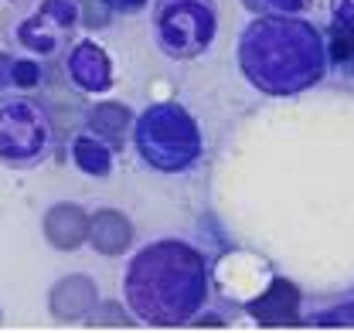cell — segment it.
Segmentation results:
<instances>
[{
	"label": "cell",
	"mask_w": 354,
	"mask_h": 333,
	"mask_svg": "<svg viewBox=\"0 0 354 333\" xmlns=\"http://www.w3.org/2000/svg\"><path fill=\"white\" fill-rule=\"evenodd\" d=\"M123 289L136 320L150 327H177L191 320L208 296L205 258L184 242H157L130 262Z\"/></svg>",
	"instance_id": "1"
},
{
	"label": "cell",
	"mask_w": 354,
	"mask_h": 333,
	"mask_svg": "<svg viewBox=\"0 0 354 333\" xmlns=\"http://www.w3.org/2000/svg\"><path fill=\"white\" fill-rule=\"evenodd\" d=\"M242 68L269 92H293L324 72L320 38L304 21H256L242 38Z\"/></svg>",
	"instance_id": "2"
},
{
	"label": "cell",
	"mask_w": 354,
	"mask_h": 333,
	"mask_svg": "<svg viewBox=\"0 0 354 333\" xmlns=\"http://www.w3.org/2000/svg\"><path fill=\"white\" fill-rule=\"evenodd\" d=\"M136 150L153 170L177 173L198 160L201 153V133L198 123L191 120L187 109H180L177 102H160L150 106L133 129Z\"/></svg>",
	"instance_id": "3"
},
{
	"label": "cell",
	"mask_w": 354,
	"mask_h": 333,
	"mask_svg": "<svg viewBox=\"0 0 354 333\" xmlns=\"http://www.w3.org/2000/svg\"><path fill=\"white\" fill-rule=\"evenodd\" d=\"M153 31L171 58H194L215 38L212 0H157Z\"/></svg>",
	"instance_id": "4"
},
{
	"label": "cell",
	"mask_w": 354,
	"mask_h": 333,
	"mask_svg": "<svg viewBox=\"0 0 354 333\" xmlns=\"http://www.w3.org/2000/svg\"><path fill=\"white\" fill-rule=\"evenodd\" d=\"M79 28V0H31L24 10L14 14L10 41L31 55H55L72 41Z\"/></svg>",
	"instance_id": "5"
},
{
	"label": "cell",
	"mask_w": 354,
	"mask_h": 333,
	"mask_svg": "<svg viewBox=\"0 0 354 333\" xmlns=\"http://www.w3.org/2000/svg\"><path fill=\"white\" fill-rule=\"evenodd\" d=\"M51 126L38 102L31 99H0V164L35 166L48 150Z\"/></svg>",
	"instance_id": "6"
},
{
	"label": "cell",
	"mask_w": 354,
	"mask_h": 333,
	"mask_svg": "<svg viewBox=\"0 0 354 333\" xmlns=\"http://www.w3.org/2000/svg\"><path fill=\"white\" fill-rule=\"evenodd\" d=\"M68 79L82 92H109L113 88V61L106 48L95 41H79L68 51Z\"/></svg>",
	"instance_id": "7"
},
{
	"label": "cell",
	"mask_w": 354,
	"mask_h": 333,
	"mask_svg": "<svg viewBox=\"0 0 354 333\" xmlns=\"http://www.w3.org/2000/svg\"><path fill=\"white\" fill-rule=\"evenodd\" d=\"M99 303V286L88 279V276H65L58 279L51 292H48V310L55 320L62 323H72V320H86L88 310Z\"/></svg>",
	"instance_id": "8"
},
{
	"label": "cell",
	"mask_w": 354,
	"mask_h": 333,
	"mask_svg": "<svg viewBox=\"0 0 354 333\" xmlns=\"http://www.w3.org/2000/svg\"><path fill=\"white\" fill-rule=\"evenodd\" d=\"M86 242L99 255H123L133 245V221L116 208H99L95 214H88V235Z\"/></svg>",
	"instance_id": "9"
},
{
	"label": "cell",
	"mask_w": 354,
	"mask_h": 333,
	"mask_svg": "<svg viewBox=\"0 0 354 333\" xmlns=\"http://www.w3.org/2000/svg\"><path fill=\"white\" fill-rule=\"evenodd\" d=\"M41 231L51 249L75 251L79 245H86L88 211L79 208V204H55V208H48V214H44Z\"/></svg>",
	"instance_id": "10"
},
{
	"label": "cell",
	"mask_w": 354,
	"mask_h": 333,
	"mask_svg": "<svg viewBox=\"0 0 354 333\" xmlns=\"http://www.w3.org/2000/svg\"><path fill=\"white\" fill-rule=\"evenodd\" d=\"M252 320H259V327H297L300 323V292L293 283L276 279L266 296L256 303H249Z\"/></svg>",
	"instance_id": "11"
},
{
	"label": "cell",
	"mask_w": 354,
	"mask_h": 333,
	"mask_svg": "<svg viewBox=\"0 0 354 333\" xmlns=\"http://www.w3.org/2000/svg\"><path fill=\"white\" fill-rule=\"evenodd\" d=\"M86 123L92 129V136H99L109 150H123L130 123H133V113L123 102H99V106L88 109Z\"/></svg>",
	"instance_id": "12"
},
{
	"label": "cell",
	"mask_w": 354,
	"mask_h": 333,
	"mask_svg": "<svg viewBox=\"0 0 354 333\" xmlns=\"http://www.w3.org/2000/svg\"><path fill=\"white\" fill-rule=\"evenodd\" d=\"M72 160H75V166H79L82 173H88V177H106V173L113 170V150H109L99 136L82 133V136L72 140Z\"/></svg>",
	"instance_id": "13"
},
{
	"label": "cell",
	"mask_w": 354,
	"mask_h": 333,
	"mask_svg": "<svg viewBox=\"0 0 354 333\" xmlns=\"http://www.w3.org/2000/svg\"><path fill=\"white\" fill-rule=\"evenodd\" d=\"M86 320V327L92 330H133L136 327V320L123 310V303H95Z\"/></svg>",
	"instance_id": "14"
},
{
	"label": "cell",
	"mask_w": 354,
	"mask_h": 333,
	"mask_svg": "<svg viewBox=\"0 0 354 333\" xmlns=\"http://www.w3.org/2000/svg\"><path fill=\"white\" fill-rule=\"evenodd\" d=\"M109 14H113V7L106 3V0H79V24L82 28H106L109 24Z\"/></svg>",
	"instance_id": "15"
},
{
	"label": "cell",
	"mask_w": 354,
	"mask_h": 333,
	"mask_svg": "<svg viewBox=\"0 0 354 333\" xmlns=\"http://www.w3.org/2000/svg\"><path fill=\"white\" fill-rule=\"evenodd\" d=\"M334 61L354 65V35L351 31H341V28H337V35H334Z\"/></svg>",
	"instance_id": "16"
},
{
	"label": "cell",
	"mask_w": 354,
	"mask_h": 333,
	"mask_svg": "<svg viewBox=\"0 0 354 333\" xmlns=\"http://www.w3.org/2000/svg\"><path fill=\"white\" fill-rule=\"evenodd\" d=\"M14 65H17V55L0 51V92L3 88H14Z\"/></svg>",
	"instance_id": "17"
},
{
	"label": "cell",
	"mask_w": 354,
	"mask_h": 333,
	"mask_svg": "<svg viewBox=\"0 0 354 333\" xmlns=\"http://www.w3.org/2000/svg\"><path fill=\"white\" fill-rule=\"evenodd\" d=\"M337 28L354 35V0H341L337 3Z\"/></svg>",
	"instance_id": "18"
},
{
	"label": "cell",
	"mask_w": 354,
	"mask_h": 333,
	"mask_svg": "<svg viewBox=\"0 0 354 333\" xmlns=\"http://www.w3.org/2000/svg\"><path fill=\"white\" fill-rule=\"evenodd\" d=\"M249 7H272V10H300V7H307V0H245Z\"/></svg>",
	"instance_id": "19"
},
{
	"label": "cell",
	"mask_w": 354,
	"mask_h": 333,
	"mask_svg": "<svg viewBox=\"0 0 354 333\" xmlns=\"http://www.w3.org/2000/svg\"><path fill=\"white\" fill-rule=\"evenodd\" d=\"M113 10H123V14H136V10H143L150 0H106Z\"/></svg>",
	"instance_id": "20"
},
{
	"label": "cell",
	"mask_w": 354,
	"mask_h": 333,
	"mask_svg": "<svg viewBox=\"0 0 354 333\" xmlns=\"http://www.w3.org/2000/svg\"><path fill=\"white\" fill-rule=\"evenodd\" d=\"M194 327H225V323H221L218 316H198V323H194Z\"/></svg>",
	"instance_id": "21"
},
{
	"label": "cell",
	"mask_w": 354,
	"mask_h": 333,
	"mask_svg": "<svg viewBox=\"0 0 354 333\" xmlns=\"http://www.w3.org/2000/svg\"><path fill=\"white\" fill-rule=\"evenodd\" d=\"M0 323H3V310H0Z\"/></svg>",
	"instance_id": "22"
}]
</instances>
